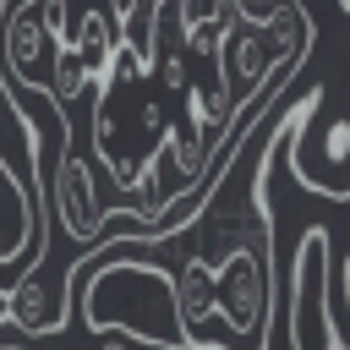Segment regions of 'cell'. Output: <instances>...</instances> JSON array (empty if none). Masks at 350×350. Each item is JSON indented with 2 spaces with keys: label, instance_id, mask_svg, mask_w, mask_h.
<instances>
[{
  "label": "cell",
  "instance_id": "obj_3",
  "mask_svg": "<svg viewBox=\"0 0 350 350\" xmlns=\"http://www.w3.org/2000/svg\"><path fill=\"white\" fill-rule=\"evenodd\" d=\"M290 345L295 350H339L328 323V230H306L290 268Z\"/></svg>",
  "mask_w": 350,
  "mask_h": 350
},
{
  "label": "cell",
  "instance_id": "obj_2",
  "mask_svg": "<svg viewBox=\"0 0 350 350\" xmlns=\"http://www.w3.org/2000/svg\"><path fill=\"white\" fill-rule=\"evenodd\" d=\"M213 262V290H219V317L230 328L224 350H268L262 328L273 317V262L257 235L235 230V241L208 257Z\"/></svg>",
  "mask_w": 350,
  "mask_h": 350
},
{
  "label": "cell",
  "instance_id": "obj_1",
  "mask_svg": "<svg viewBox=\"0 0 350 350\" xmlns=\"http://www.w3.org/2000/svg\"><path fill=\"white\" fill-rule=\"evenodd\" d=\"M77 284V312L93 334H137L148 345L164 350H186V323H180V301H175V279L153 262L137 257H104L77 262L71 273Z\"/></svg>",
  "mask_w": 350,
  "mask_h": 350
},
{
  "label": "cell",
  "instance_id": "obj_4",
  "mask_svg": "<svg viewBox=\"0 0 350 350\" xmlns=\"http://www.w3.org/2000/svg\"><path fill=\"white\" fill-rule=\"evenodd\" d=\"M339 5H345V11H350V0H339Z\"/></svg>",
  "mask_w": 350,
  "mask_h": 350
}]
</instances>
